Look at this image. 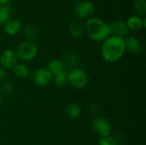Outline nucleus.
<instances>
[{
	"instance_id": "nucleus-1",
	"label": "nucleus",
	"mask_w": 146,
	"mask_h": 145,
	"mask_svg": "<svg viewBox=\"0 0 146 145\" xmlns=\"http://www.w3.org/2000/svg\"><path fill=\"white\" fill-rule=\"evenodd\" d=\"M126 53V41L124 38L110 35L101 45V56L104 61L115 63L121 60Z\"/></svg>"
},
{
	"instance_id": "nucleus-2",
	"label": "nucleus",
	"mask_w": 146,
	"mask_h": 145,
	"mask_svg": "<svg viewBox=\"0 0 146 145\" xmlns=\"http://www.w3.org/2000/svg\"><path fill=\"white\" fill-rule=\"evenodd\" d=\"M85 32L88 38L94 42H103L110 36L109 24L98 17H91L86 20Z\"/></svg>"
},
{
	"instance_id": "nucleus-3",
	"label": "nucleus",
	"mask_w": 146,
	"mask_h": 145,
	"mask_svg": "<svg viewBox=\"0 0 146 145\" xmlns=\"http://www.w3.org/2000/svg\"><path fill=\"white\" fill-rule=\"evenodd\" d=\"M38 46L37 44L31 40H23L21 41L15 50L18 59L24 62H31L33 61L38 55Z\"/></svg>"
},
{
	"instance_id": "nucleus-4",
	"label": "nucleus",
	"mask_w": 146,
	"mask_h": 145,
	"mask_svg": "<svg viewBox=\"0 0 146 145\" xmlns=\"http://www.w3.org/2000/svg\"><path fill=\"white\" fill-rule=\"evenodd\" d=\"M89 81L88 75L80 68H74L68 73V85L75 89L85 88Z\"/></svg>"
},
{
	"instance_id": "nucleus-5",
	"label": "nucleus",
	"mask_w": 146,
	"mask_h": 145,
	"mask_svg": "<svg viewBox=\"0 0 146 145\" xmlns=\"http://www.w3.org/2000/svg\"><path fill=\"white\" fill-rule=\"evenodd\" d=\"M92 128L93 132L100 138L111 135L113 129L110 121L104 117H96L92 121Z\"/></svg>"
},
{
	"instance_id": "nucleus-6",
	"label": "nucleus",
	"mask_w": 146,
	"mask_h": 145,
	"mask_svg": "<svg viewBox=\"0 0 146 145\" xmlns=\"http://www.w3.org/2000/svg\"><path fill=\"white\" fill-rule=\"evenodd\" d=\"M95 12V6L92 2L84 0L78 2L74 7V15L78 19L84 20L92 17Z\"/></svg>"
},
{
	"instance_id": "nucleus-7",
	"label": "nucleus",
	"mask_w": 146,
	"mask_h": 145,
	"mask_svg": "<svg viewBox=\"0 0 146 145\" xmlns=\"http://www.w3.org/2000/svg\"><path fill=\"white\" fill-rule=\"evenodd\" d=\"M33 83L40 87H45L50 85L53 82V75L51 73L44 68L36 69L32 75Z\"/></svg>"
},
{
	"instance_id": "nucleus-8",
	"label": "nucleus",
	"mask_w": 146,
	"mask_h": 145,
	"mask_svg": "<svg viewBox=\"0 0 146 145\" xmlns=\"http://www.w3.org/2000/svg\"><path fill=\"white\" fill-rule=\"evenodd\" d=\"M18 61L19 59L16 52L12 49H7L0 55V66L5 70L13 69V68L18 63Z\"/></svg>"
},
{
	"instance_id": "nucleus-9",
	"label": "nucleus",
	"mask_w": 146,
	"mask_h": 145,
	"mask_svg": "<svg viewBox=\"0 0 146 145\" xmlns=\"http://www.w3.org/2000/svg\"><path fill=\"white\" fill-rule=\"evenodd\" d=\"M109 27H110V35L119 38H124L129 31L126 24V21L122 20L113 21L109 24Z\"/></svg>"
},
{
	"instance_id": "nucleus-10",
	"label": "nucleus",
	"mask_w": 146,
	"mask_h": 145,
	"mask_svg": "<svg viewBox=\"0 0 146 145\" xmlns=\"http://www.w3.org/2000/svg\"><path fill=\"white\" fill-rule=\"evenodd\" d=\"M4 32L9 36H15L19 34L22 29V24L18 19H9L3 24Z\"/></svg>"
},
{
	"instance_id": "nucleus-11",
	"label": "nucleus",
	"mask_w": 146,
	"mask_h": 145,
	"mask_svg": "<svg viewBox=\"0 0 146 145\" xmlns=\"http://www.w3.org/2000/svg\"><path fill=\"white\" fill-rule=\"evenodd\" d=\"M128 30L133 32L141 31L145 26V20L139 15H132L126 21Z\"/></svg>"
},
{
	"instance_id": "nucleus-12",
	"label": "nucleus",
	"mask_w": 146,
	"mask_h": 145,
	"mask_svg": "<svg viewBox=\"0 0 146 145\" xmlns=\"http://www.w3.org/2000/svg\"><path fill=\"white\" fill-rule=\"evenodd\" d=\"M126 41V51L130 54H138L142 50V43L136 37H130Z\"/></svg>"
},
{
	"instance_id": "nucleus-13",
	"label": "nucleus",
	"mask_w": 146,
	"mask_h": 145,
	"mask_svg": "<svg viewBox=\"0 0 146 145\" xmlns=\"http://www.w3.org/2000/svg\"><path fill=\"white\" fill-rule=\"evenodd\" d=\"M68 32L72 37L75 38H80L85 33V26L81 22L78 21H74L69 24Z\"/></svg>"
},
{
	"instance_id": "nucleus-14",
	"label": "nucleus",
	"mask_w": 146,
	"mask_h": 145,
	"mask_svg": "<svg viewBox=\"0 0 146 145\" xmlns=\"http://www.w3.org/2000/svg\"><path fill=\"white\" fill-rule=\"evenodd\" d=\"M67 116L71 120H77L81 115V108L76 103H70L66 108Z\"/></svg>"
},
{
	"instance_id": "nucleus-15",
	"label": "nucleus",
	"mask_w": 146,
	"mask_h": 145,
	"mask_svg": "<svg viewBox=\"0 0 146 145\" xmlns=\"http://www.w3.org/2000/svg\"><path fill=\"white\" fill-rule=\"evenodd\" d=\"M22 32L24 36L26 37L27 40H31L33 41L38 37V29L37 26L34 24H27L24 26H22Z\"/></svg>"
},
{
	"instance_id": "nucleus-16",
	"label": "nucleus",
	"mask_w": 146,
	"mask_h": 145,
	"mask_svg": "<svg viewBox=\"0 0 146 145\" xmlns=\"http://www.w3.org/2000/svg\"><path fill=\"white\" fill-rule=\"evenodd\" d=\"M13 73L15 76L19 79H26L29 76L30 69L29 67L25 63H17L13 68Z\"/></svg>"
},
{
	"instance_id": "nucleus-17",
	"label": "nucleus",
	"mask_w": 146,
	"mask_h": 145,
	"mask_svg": "<svg viewBox=\"0 0 146 145\" xmlns=\"http://www.w3.org/2000/svg\"><path fill=\"white\" fill-rule=\"evenodd\" d=\"M47 69L51 73L52 75H56L65 70L64 62L60 59H54L48 64Z\"/></svg>"
},
{
	"instance_id": "nucleus-18",
	"label": "nucleus",
	"mask_w": 146,
	"mask_h": 145,
	"mask_svg": "<svg viewBox=\"0 0 146 145\" xmlns=\"http://www.w3.org/2000/svg\"><path fill=\"white\" fill-rule=\"evenodd\" d=\"M53 82L58 87H63L68 85V72L65 70L53 75Z\"/></svg>"
},
{
	"instance_id": "nucleus-19",
	"label": "nucleus",
	"mask_w": 146,
	"mask_h": 145,
	"mask_svg": "<svg viewBox=\"0 0 146 145\" xmlns=\"http://www.w3.org/2000/svg\"><path fill=\"white\" fill-rule=\"evenodd\" d=\"M11 8L9 5H0V24H3L10 19Z\"/></svg>"
},
{
	"instance_id": "nucleus-20",
	"label": "nucleus",
	"mask_w": 146,
	"mask_h": 145,
	"mask_svg": "<svg viewBox=\"0 0 146 145\" xmlns=\"http://www.w3.org/2000/svg\"><path fill=\"white\" fill-rule=\"evenodd\" d=\"M15 90V85L11 81H3L0 86V94L9 95Z\"/></svg>"
},
{
	"instance_id": "nucleus-21",
	"label": "nucleus",
	"mask_w": 146,
	"mask_h": 145,
	"mask_svg": "<svg viewBox=\"0 0 146 145\" xmlns=\"http://www.w3.org/2000/svg\"><path fill=\"white\" fill-rule=\"evenodd\" d=\"M133 7L134 10L140 15H145L146 14V1L145 0H135Z\"/></svg>"
},
{
	"instance_id": "nucleus-22",
	"label": "nucleus",
	"mask_w": 146,
	"mask_h": 145,
	"mask_svg": "<svg viewBox=\"0 0 146 145\" xmlns=\"http://www.w3.org/2000/svg\"><path fill=\"white\" fill-rule=\"evenodd\" d=\"M98 145H119L116 139L113 135H109L106 137L100 138L98 141Z\"/></svg>"
},
{
	"instance_id": "nucleus-23",
	"label": "nucleus",
	"mask_w": 146,
	"mask_h": 145,
	"mask_svg": "<svg viewBox=\"0 0 146 145\" xmlns=\"http://www.w3.org/2000/svg\"><path fill=\"white\" fill-rule=\"evenodd\" d=\"M80 61V56L77 54L74 53H71L70 55H68V56L67 57V62L69 65H76Z\"/></svg>"
},
{
	"instance_id": "nucleus-24",
	"label": "nucleus",
	"mask_w": 146,
	"mask_h": 145,
	"mask_svg": "<svg viewBox=\"0 0 146 145\" xmlns=\"http://www.w3.org/2000/svg\"><path fill=\"white\" fill-rule=\"evenodd\" d=\"M114 137H115V138L116 139V141H117V143H118V144H121L123 142H124V140H125V137H124V135L121 133V132H117V133H115V135H113Z\"/></svg>"
},
{
	"instance_id": "nucleus-25",
	"label": "nucleus",
	"mask_w": 146,
	"mask_h": 145,
	"mask_svg": "<svg viewBox=\"0 0 146 145\" xmlns=\"http://www.w3.org/2000/svg\"><path fill=\"white\" fill-rule=\"evenodd\" d=\"M6 77H7V70H5L3 68H0V82L4 81Z\"/></svg>"
},
{
	"instance_id": "nucleus-26",
	"label": "nucleus",
	"mask_w": 146,
	"mask_h": 145,
	"mask_svg": "<svg viewBox=\"0 0 146 145\" xmlns=\"http://www.w3.org/2000/svg\"><path fill=\"white\" fill-rule=\"evenodd\" d=\"M13 0H0V5H8Z\"/></svg>"
},
{
	"instance_id": "nucleus-27",
	"label": "nucleus",
	"mask_w": 146,
	"mask_h": 145,
	"mask_svg": "<svg viewBox=\"0 0 146 145\" xmlns=\"http://www.w3.org/2000/svg\"><path fill=\"white\" fill-rule=\"evenodd\" d=\"M1 104H2V95L0 94V106H1Z\"/></svg>"
},
{
	"instance_id": "nucleus-28",
	"label": "nucleus",
	"mask_w": 146,
	"mask_h": 145,
	"mask_svg": "<svg viewBox=\"0 0 146 145\" xmlns=\"http://www.w3.org/2000/svg\"><path fill=\"white\" fill-rule=\"evenodd\" d=\"M75 1H77V2H80V1H84V0H75Z\"/></svg>"
}]
</instances>
